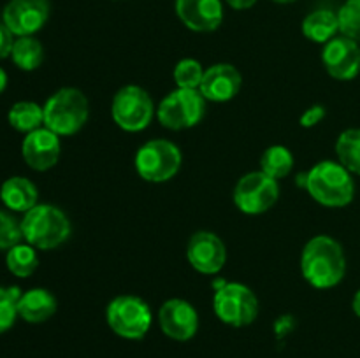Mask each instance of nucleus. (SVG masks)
Segmentation results:
<instances>
[{
  "instance_id": "f257e3e1",
  "label": "nucleus",
  "mask_w": 360,
  "mask_h": 358,
  "mask_svg": "<svg viewBox=\"0 0 360 358\" xmlns=\"http://www.w3.org/2000/svg\"><path fill=\"white\" fill-rule=\"evenodd\" d=\"M301 270L313 288L329 290L338 286L347 274L343 246L329 235H315L302 249Z\"/></svg>"
},
{
  "instance_id": "f03ea898",
  "label": "nucleus",
  "mask_w": 360,
  "mask_h": 358,
  "mask_svg": "<svg viewBox=\"0 0 360 358\" xmlns=\"http://www.w3.org/2000/svg\"><path fill=\"white\" fill-rule=\"evenodd\" d=\"M309 195L326 207H345L354 200L355 183L352 172L340 161H319L306 175Z\"/></svg>"
},
{
  "instance_id": "7ed1b4c3",
  "label": "nucleus",
  "mask_w": 360,
  "mask_h": 358,
  "mask_svg": "<svg viewBox=\"0 0 360 358\" xmlns=\"http://www.w3.org/2000/svg\"><path fill=\"white\" fill-rule=\"evenodd\" d=\"M21 230L27 244L35 249H55L70 237V221L62 209L49 204H37L25 213Z\"/></svg>"
},
{
  "instance_id": "20e7f679",
  "label": "nucleus",
  "mask_w": 360,
  "mask_h": 358,
  "mask_svg": "<svg viewBox=\"0 0 360 358\" xmlns=\"http://www.w3.org/2000/svg\"><path fill=\"white\" fill-rule=\"evenodd\" d=\"M42 109L44 126L60 137H69L79 132L90 116L86 95L77 88H62L55 91Z\"/></svg>"
},
{
  "instance_id": "39448f33",
  "label": "nucleus",
  "mask_w": 360,
  "mask_h": 358,
  "mask_svg": "<svg viewBox=\"0 0 360 358\" xmlns=\"http://www.w3.org/2000/svg\"><path fill=\"white\" fill-rule=\"evenodd\" d=\"M108 325L123 339H143L151 326V309L136 295H120L105 309Z\"/></svg>"
},
{
  "instance_id": "423d86ee",
  "label": "nucleus",
  "mask_w": 360,
  "mask_h": 358,
  "mask_svg": "<svg viewBox=\"0 0 360 358\" xmlns=\"http://www.w3.org/2000/svg\"><path fill=\"white\" fill-rule=\"evenodd\" d=\"M181 161V151L174 142L153 139L137 150L136 171L144 181L165 183L178 174Z\"/></svg>"
},
{
  "instance_id": "0eeeda50",
  "label": "nucleus",
  "mask_w": 360,
  "mask_h": 358,
  "mask_svg": "<svg viewBox=\"0 0 360 358\" xmlns=\"http://www.w3.org/2000/svg\"><path fill=\"white\" fill-rule=\"evenodd\" d=\"M206 114V98L199 90L176 88L157 107V118L169 130H186L199 125Z\"/></svg>"
},
{
  "instance_id": "6e6552de",
  "label": "nucleus",
  "mask_w": 360,
  "mask_h": 358,
  "mask_svg": "<svg viewBox=\"0 0 360 358\" xmlns=\"http://www.w3.org/2000/svg\"><path fill=\"white\" fill-rule=\"evenodd\" d=\"M214 314L231 326H246L259 316V298L243 283H225L213 297Z\"/></svg>"
},
{
  "instance_id": "1a4fd4ad",
  "label": "nucleus",
  "mask_w": 360,
  "mask_h": 358,
  "mask_svg": "<svg viewBox=\"0 0 360 358\" xmlns=\"http://www.w3.org/2000/svg\"><path fill=\"white\" fill-rule=\"evenodd\" d=\"M155 104L144 88L129 84L118 90L111 102V116L125 132H141L148 128L155 116Z\"/></svg>"
},
{
  "instance_id": "9d476101",
  "label": "nucleus",
  "mask_w": 360,
  "mask_h": 358,
  "mask_svg": "<svg viewBox=\"0 0 360 358\" xmlns=\"http://www.w3.org/2000/svg\"><path fill=\"white\" fill-rule=\"evenodd\" d=\"M280 199L276 179L266 172L257 171L243 175L234 188V202L245 214H262L269 211Z\"/></svg>"
},
{
  "instance_id": "9b49d317",
  "label": "nucleus",
  "mask_w": 360,
  "mask_h": 358,
  "mask_svg": "<svg viewBox=\"0 0 360 358\" xmlns=\"http://www.w3.org/2000/svg\"><path fill=\"white\" fill-rule=\"evenodd\" d=\"M49 11V0H9L4 7L2 23L16 37H27L48 23Z\"/></svg>"
},
{
  "instance_id": "f8f14e48",
  "label": "nucleus",
  "mask_w": 360,
  "mask_h": 358,
  "mask_svg": "<svg viewBox=\"0 0 360 358\" xmlns=\"http://www.w3.org/2000/svg\"><path fill=\"white\" fill-rule=\"evenodd\" d=\"M188 263L200 274H218L227 262V248L217 234L207 230L195 232L186 246Z\"/></svg>"
},
{
  "instance_id": "ddd939ff",
  "label": "nucleus",
  "mask_w": 360,
  "mask_h": 358,
  "mask_svg": "<svg viewBox=\"0 0 360 358\" xmlns=\"http://www.w3.org/2000/svg\"><path fill=\"white\" fill-rule=\"evenodd\" d=\"M322 62L330 77L338 81H352L360 72L359 42L340 35L323 44Z\"/></svg>"
},
{
  "instance_id": "4468645a",
  "label": "nucleus",
  "mask_w": 360,
  "mask_h": 358,
  "mask_svg": "<svg viewBox=\"0 0 360 358\" xmlns=\"http://www.w3.org/2000/svg\"><path fill=\"white\" fill-rule=\"evenodd\" d=\"M162 332L174 340H190L199 330V314L190 302L171 298L158 311Z\"/></svg>"
},
{
  "instance_id": "2eb2a0df",
  "label": "nucleus",
  "mask_w": 360,
  "mask_h": 358,
  "mask_svg": "<svg viewBox=\"0 0 360 358\" xmlns=\"http://www.w3.org/2000/svg\"><path fill=\"white\" fill-rule=\"evenodd\" d=\"M60 151H62L60 135H56L46 126L27 133L23 144H21V154H23L25 164L37 172H44L55 167L60 158Z\"/></svg>"
},
{
  "instance_id": "dca6fc26",
  "label": "nucleus",
  "mask_w": 360,
  "mask_h": 358,
  "mask_svg": "<svg viewBox=\"0 0 360 358\" xmlns=\"http://www.w3.org/2000/svg\"><path fill=\"white\" fill-rule=\"evenodd\" d=\"M174 11L188 30L199 34L214 32L224 21L221 0H176Z\"/></svg>"
},
{
  "instance_id": "f3484780",
  "label": "nucleus",
  "mask_w": 360,
  "mask_h": 358,
  "mask_svg": "<svg viewBox=\"0 0 360 358\" xmlns=\"http://www.w3.org/2000/svg\"><path fill=\"white\" fill-rule=\"evenodd\" d=\"M241 72L231 63H214L204 70L199 91L210 102H229L241 90Z\"/></svg>"
},
{
  "instance_id": "a211bd4d",
  "label": "nucleus",
  "mask_w": 360,
  "mask_h": 358,
  "mask_svg": "<svg viewBox=\"0 0 360 358\" xmlns=\"http://www.w3.org/2000/svg\"><path fill=\"white\" fill-rule=\"evenodd\" d=\"M56 312V298L44 288H32L18 298V316L27 323H44Z\"/></svg>"
},
{
  "instance_id": "6ab92c4d",
  "label": "nucleus",
  "mask_w": 360,
  "mask_h": 358,
  "mask_svg": "<svg viewBox=\"0 0 360 358\" xmlns=\"http://www.w3.org/2000/svg\"><path fill=\"white\" fill-rule=\"evenodd\" d=\"M39 193L34 183L21 175L6 179L0 186V200L4 206L16 213H28L37 206Z\"/></svg>"
},
{
  "instance_id": "aec40b11",
  "label": "nucleus",
  "mask_w": 360,
  "mask_h": 358,
  "mask_svg": "<svg viewBox=\"0 0 360 358\" xmlns=\"http://www.w3.org/2000/svg\"><path fill=\"white\" fill-rule=\"evenodd\" d=\"M302 35L316 44H327L340 32L338 13L330 9H316L302 20Z\"/></svg>"
},
{
  "instance_id": "412c9836",
  "label": "nucleus",
  "mask_w": 360,
  "mask_h": 358,
  "mask_svg": "<svg viewBox=\"0 0 360 358\" xmlns=\"http://www.w3.org/2000/svg\"><path fill=\"white\" fill-rule=\"evenodd\" d=\"M11 58L18 69L30 72V70L41 67L42 60H44V48H42L41 41H37L34 35L18 37L13 44Z\"/></svg>"
},
{
  "instance_id": "4be33fe9",
  "label": "nucleus",
  "mask_w": 360,
  "mask_h": 358,
  "mask_svg": "<svg viewBox=\"0 0 360 358\" xmlns=\"http://www.w3.org/2000/svg\"><path fill=\"white\" fill-rule=\"evenodd\" d=\"M9 118L11 126L18 132L30 133L34 130L41 128V125H44V109L41 107L35 102H16L13 107L9 109Z\"/></svg>"
},
{
  "instance_id": "5701e85b",
  "label": "nucleus",
  "mask_w": 360,
  "mask_h": 358,
  "mask_svg": "<svg viewBox=\"0 0 360 358\" xmlns=\"http://www.w3.org/2000/svg\"><path fill=\"white\" fill-rule=\"evenodd\" d=\"M294 168V154L285 146H271L260 157V171L266 172L273 179L287 178Z\"/></svg>"
},
{
  "instance_id": "b1692460",
  "label": "nucleus",
  "mask_w": 360,
  "mask_h": 358,
  "mask_svg": "<svg viewBox=\"0 0 360 358\" xmlns=\"http://www.w3.org/2000/svg\"><path fill=\"white\" fill-rule=\"evenodd\" d=\"M336 154L347 171L360 175V128H348L338 137Z\"/></svg>"
},
{
  "instance_id": "393cba45",
  "label": "nucleus",
  "mask_w": 360,
  "mask_h": 358,
  "mask_svg": "<svg viewBox=\"0 0 360 358\" xmlns=\"http://www.w3.org/2000/svg\"><path fill=\"white\" fill-rule=\"evenodd\" d=\"M6 265L9 269L11 274H14L16 277H28L35 272L39 265L37 253L35 248L30 244H16L14 248L7 249L6 255Z\"/></svg>"
},
{
  "instance_id": "a878e982",
  "label": "nucleus",
  "mask_w": 360,
  "mask_h": 358,
  "mask_svg": "<svg viewBox=\"0 0 360 358\" xmlns=\"http://www.w3.org/2000/svg\"><path fill=\"white\" fill-rule=\"evenodd\" d=\"M340 34L360 42V0H347L338 11Z\"/></svg>"
},
{
  "instance_id": "bb28decb",
  "label": "nucleus",
  "mask_w": 360,
  "mask_h": 358,
  "mask_svg": "<svg viewBox=\"0 0 360 358\" xmlns=\"http://www.w3.org/2000/svg\"><path fill=\"white\" fill-rule=\"evenodd\" d=\"M204 69L200 62L193 58H185L178 62L174 67V81L178 88H190V90H199L202 83Z\"/></svg>"
},
{
  "instance_id": "cd10ccee",
  "label": "nucleus",
  "mask_w": 360,
  "mask_h": 358,
  "mask_svg": "<svg viewBox=\"0 0 360 358\" xmlns=\"http://www.w3.org/2000/svg\"><path fill=\"white\" fill-rule=\"evenodd\" d=\"M20 295L18 288L0 286V333L7 332L16 321Z\"/></svg>"
},
{
  "instance_id": "c85d7f7f",
  "label": "nucleus",
  "mask_w": 360,
  "mask_h": 358,
  "mask_svg": "<svg viewBox=\"0 0 360 358\" xmlns=\"http://www.w3.org/2000/svg\"><path fill=\"white\" fill-rule=\"evenodd\" d=\"M23 241L21 221L13 214L0 211V249H11Z\"/></svg>"
},
{
  "instance_id": "c756f323",
  "label": "nucleus",
  "mask_w": 360,
  "mask_h": 358,
  "mask_svg": "<svg viewBox=\"0 0 360 358\" xmlns=\"http://www.w3.org/2000/svg\"><path fill=\"white\" fill-rule=\"evenodd\" d=\"M323 118H326V107H323V105H313V107L306 109V111L302 112L301 126L311 128V126L319 125Z\"/></svg>"
},
{
  "instance_id": "7c9ffc66",
  "label": "nucleus",
  "mask_w": 360,
  "mask_h": 358,
  "mask_svg": "<svg viewBox=\"0 0 360 358\" xmlns=\"http://www.w3.org/2000/svg\"><path fill=\"white\" fill-rule=\"evenodd\" d=\"M13 32L6 27L4 23H0V60L11 56V51H13Z\"/></svg>"
},
{
  "instance_id": "2f4dec72",
  "label": "nucleus",
  "mask_w": 360,
  "mask_h": 358,
  "mask_svg": "<svg viewBox=\"0 0 360 358\" xmlns=\"http://www.w3.org/2000/svg\"><path fill=\"white\" fill-rule=\"evenodd\" d=\"M232 9L236 11H246L250 7H253L257 4V0H225Z\"/></svg>"
},
{
  "instance_id": "473e14b6",
  "label": "nucleus",
  "mask_w": 360,
  "mask_h": 358,
  "mask_svg": "<svg viewBox=\"0 0 360 358\" xmlns=\"http://www.w3.org/2000/svg\"><path fill=\"white\" fill-rule=\"evenodd\" d=\"M352 307H354V312L360 318V290L354 295V302H352Z\"/></svg>"
},
{
  "instance_id": "72a5a7b5",
  "label": "nucleus",
  "mask_w": 360,
  "mask_h": 358,
  "mask_svg": "<svg viewBox=\"0 0 360 358\" xmlns=\"http://www.w3.org/2000/svg\"><path fill=\"white\" fill-rule=\"evenodd\" d=\"M6 88H7V74H6V70L0 67V93H2Z\"/></svg>"
},
{
  "instance_id": "f704fd0d",
  "label": "nucleus",
  "mask_w": 360,
  "mask_h": 358,
  "mask_svg": "<svg viewBox=\"0 0 360 358\" xmlns=\"http://www.w3.org/2000/svg\"><path fill=\"white\" fill-rule=\"evenodd\" d=\"M273 2H276V4H294L295 0H273Z\"/></svg>"
}]
</instances>
